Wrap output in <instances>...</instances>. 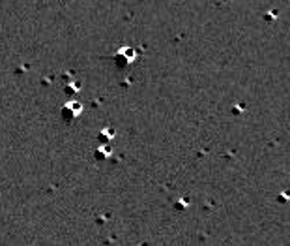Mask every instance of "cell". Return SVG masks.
I'll list each match as a JSON object with an SVG mask.
<instances>
[{
  "label": "cell",
  "instance_id": "cell-1",
  "mask_svg": "<svg viewBox=\"0 0 290 246\" xmlns=\"http://www.w3.org/2000/svg\"><path fill=\"white\" fill-rule=\"evenodd\" d=\"M79 113H81V105L75 104V102H71V104H68V105L64 107V118H66V120H73Z\"/></svg>",
  "mask_w": 290,
  "mask_h": 246
}]
</instances>
